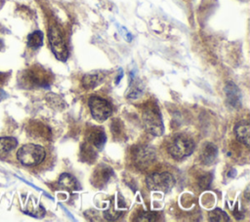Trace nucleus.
Segmentation results:
<instances>
[{"mask_svg": "<svg viewBox=\"0 0 250 222\" xmlns=\"http://www.w3.org/2000/svg\"><path fill=\"white\" fill-rule=\"evenodd\" d=\"M102 78H103V75L98 71L87 73L82 78V85L86 89L94 88L95 86H97L101 82Z\"/></svg>", "mask_w": 250, "mask_h": 222, "instance_id": "2eb2a0df", "label": "nucleus"}, {"mask_svg": "<svg viewBox=\"0 0 250 222\" xmlns=\"http://www.w3.org/2000/svg\"><path fill=\"white\" fill-rule=\"evenodd\" d=\"M104 215L105 217V219L107 220H110V221H113V220H116L118 219L121 215H122V212L117 210V209H114L113 206H111L110 208H108L107 210H105L104 212Z\"/></svg>", "mask_w": 250, "mask_h": 222, "instance_id": "aec40b11", "label": "nucleus"}, {"mask_svg": "<svg viewBox=\"0 0 250 222\" xmlns=\"http://www.w3.org/2000/svg\"><path fill=\"white\" fill-rule=\"evenodd\" d=\"M46 157L45 149L37 144H25L17 152L18 160L24 166H36Z\"/></svg>", "mask_w": 250, "mask_h": 222, "instance_id": "f257e3e1", "label": "nucleus"}, {"mask_svg": "<svg viewBox=\"0 0 250 222\" xmlns=\"http://www.w3.org/2000/svg\"><path fill=\"white\" fill-rule=\"evenodd\" d=\"M59 186L68 192H73L79 189L77 180L68 173H62L59 178Z\"/></svg>", "mask_w": 250, "mask_h": 222, "instance_id": "4468645a", "label": "nucleus"}, {"mask_svg": "<svg viewBox=\"0 0 250 222\" xmlns=\"http://www.w3.org/2000/svg\"><path fill=\"white\" fill-rule=\"evenodd\" d=\"M158 219V214L153 211H141L134 221H142V222H154Z\"/></svg>", "mask_w": 250, "mask_h": 222, "instance_id": "6ab92c4d", "label": "nucleus"}, {"mask_svg": "<svg viewBox=\"0 0 250 222\" xmlns=\"http://www.w3.org/2000/svg\"><path fill=\"white\" fill-rule=\"evenodd\" d=\"M225 91L228 105L232 108H239L241 106V94L238 87L233 82H228Z\"/></svg>", "mask_w": 250, "mask_h": 222, "instance_id": "9b49d317", "label": "nucleus"}, {"mask_svg": "<svg viewBox=\"0 0 250 222\" xmlns=\"http://www.w3.org/2000/svg\"><path fill=\"white\" fill-rule=\"evenodd\" d=\"M49 43L55 57L62 62H65L68 58V49L61 29L57 25H51L48 31Z\"/></svg>", "mask_w": 250, "mask_h": 222, "instance_id": "20e7f679", "label": "nucleus"}, {"mask_svg": "<svg viewBox=\"0 0 250 222\" xmlns=\"http://www.w3.org/2000/svg\"><path fill=\"white\" fill-rule=\"evenodd\" d=\"M5 98H7L6 93H5L3 90H0V101H1V100H4Z\"/></svg>", "mask_w": 250, "mask_h": 222, "instance_id": "5701e85b", "label": "nucleus"}, {"mask_svg": "<svg viewBox=\"0 0 250 222\" xmlns=\"http://www.w3.org/2000/svg\"><path fill=\"white\" fill-rule=\"evenodd\" d=\"M2 75H3V74H2V73H0V78H1V76H2Z\"/></svg>", "mask_w": 250, "mask_h": 222, "instance_id": "393cba45", "label": "nucleus"}, {"mask_svg": "<svg viewBox=\"0 0 250 222\" xmlns=\"http://www.w3.org/2000/svg\"><path fill=\"white\" fill-rule=\"evenodd\" d=\"M209 220L212 222H225L229 221V215L222 209L216 208L209 213Z\"/></svg>", "mask_w": 250, "mask_h": 222, "instance_id": "a211bd4d", "label": "nucleus"}, {"mask_svg": "<svg viewBox=\"0 0 250 222\" xmlns=\"http://www.w3.org/2000/svg\"><path fill=\"white\" fill-rule=\"evenodd\" d=\"M146 184L149 190L166 193L174 187L175 179L169 172H154L146 177Z\"/></svg>", "mask_w": 250, "mask_h": 222, "instance_id": "39448f33", "label": "nucleus"}, {"mask_svg": "<svg viewBox=\"0 0 250 222\" xmlns=\"http://www.w3.org/2000/svg\"><path fill=\"white\" fill-rule=\"evenodd\" d=\"M43 33L40 30H35L27 36V46L32 49H37L43 44Z\"/></svg>", "mask_w": 250, "mask_h": 222, "instance_id": "f3484780", "label": "nucleus"}, {"mask_svg": "<svg viewBox=\"0 0 250 222\" xmlns=\"http://www.w3.org/2000/svg\"><path fill=\"white\" fill-rule=\"evenodd\" d=\"M91 114L97 121H104L109 117L112 112V107L110 103L99 96H92L88 102Z\"/></svg>", "mask_w": 250, "mask_h": 222, "instance_id": "423d86ee", "label": "nucleus"}, {"mask_svg": "<svg viewBox=\"0 0 250 222\" xmlns=\"http://www.w3.org/2000/svg\"><path fill=\"white\" fill-rule=\"evenodd\" d=\"M211 181H212V176H211L209 173H207V174H205V175H203V176H201V177L199 178L198 185H199L202 189H206V188H208V186L210 185Z\"/></svg>", "mask_w": 250, "mask_h": 222, "instance_id": "4be33fe9", "label": "nucleus"}, {"mask_svg": "<svg viewBox=\"0 0 250 222\" xmlns=\"http://www.w3.org/2000/svg\"><path fill=\"white\" fill-rule=\"evenodd\" d=\"M111 131H112L113 135H116L117 137H119L123 133V128H122L121 122H119L117 119H114L111 124Z\"/></svg>", "mask_w": 250, "mask_h": 222, "instance_id": "412c9836", "label": "nucleus"}, {"mask_svg": "<svg viewBox=\"0 0 250 222\" xmlns=\"http://www.w3.org/2000/svg\"><path fill=\"white\" fill-rule=\"evenodd\" d=\"M106 140L104 131L101 127H92L86 133V144L94 148L96 151L103 149Z\"/></svg>", "mask_w": 250, "mask_h": 222, "instance_id": "6e6552de", "label": "nucleus"}, {"mask_svg": "<svg viewBox=\"0 0 250 222\" xmlns=\"http://www.w3.org/2000/svg\"><path fill=\"white\" fill-rule=\"evenodd\" d=\"M133 162L139 169H147L156 159L155 151L149 146H139L132 153Z\"/></svg>", "mask_w": 250, "mask_h": 222, "instance_id": "0eeeda50", "label": "nucleus"}, {"mask_svg": "<svg viewBox=\"0 0 250 222\" xmlns=\"http://www.w3.org/2000/svg\"><path fill=\"white\" fill-rule=\"evenodd\" d=\"M18 145V141L13 137H0V156L5 155Z\"/></svg>", "mask_w": 250, "mask_h": 222, "instance_id": "dca6fc26", "label": "nucleus"}, {"mask_svg": "<svg viewBox=\"0 0 250 222\" xmlns=\"http://www.w3.org/2000/svg\"><path fill=\"white\" fill-rule=\"evenodd\" d=\"M3 47H4V42L0 39V51L3 49Z\"/></svg>", "mask_w": 250, "mask_h": 222, "instance_id": "b1692460", "label": "nucleus"}, {"mask_svg": "<svg viewBox=\"0 0 250 222\" xmlns=\"http://www.w3.org/2000/svg\"><path fill=\"white\" fill-rule=\"evenodd\" d=\"M249 132L250 126L248 121H240L236 123L234 126V133L237 140H239L246 147H249Z\"/></svg>", "mask_w": 250, "mask_h": 222, "instance_id": "ddd939ff", "label": "nucleus"}, {"mask_svg": "<svg viewBox=\"0 0 250 222\" xmlns=\"http://www.w3.org/2000/svg\"><path fill=\"white\" fill-rule=\"evenodd\" d=\"M112 174H113V171L110 167L104 164L100 165L96 168V170L93 173L92 182L96 187H102L103 185L108 182Z\"/></svg>", "mask_w": 250, "mask_h": 222, "instance_id": "9d476101", "label": "nucleus"}, {"mask_svg": "<svg viewBox=\"0 0 250 222\" xmlns=\"http://www.w3.org/2000/svg\"><path fill=\"white\" fill-rule=\"evenodd\" d=\"M27 81L34 86H48L50 83V76L42 68H31L26 72Z\"/></svg>", "mask_w": 250, "mask_h": 222, "instance_id": "1a4fd4ad", "label": "nucleus"}, {"mask_svg": "<svg viewBox=\"0 0 250 222\" xmlns=\"http://www.w3.org/2000/svg\"><path fill=\"white\" fill-rule=\"evenodd\" d=\"M218 155L217 147L212 143H205L200 152V160L205 165H210L214 162Z\"/></svg>", "mask_w": 250, "mask_h": 222, "instance_id": "f8f14e48", "label": "nucleus"}, {"mask_svg": "<svg viewBox=\"0 0 250 222\" xmlns=\"http://www.w3.org/2000/svg\"><path fill=\"white\" fill-rule=\"evenodd\" d=\"M143 122L147 130L153 136H160L164 131L162 117L156 105L147 104L143 110Z\"/></svg>", "mask_w": 250, "mask_h": 222, "instance_id": "f03ea898", "label": "nucleus"}, {"mask_svg": "<svg viewBox=\"0 0 250 222\" xmlns=\"http://www.w3.org/2000/svg\"><path fill=\"white\" fill-rule=\"evenodd\" d=\"M194 150L193 141L185 135L174 137L167 147L169 155L176 160H181L192 154Z\"/></svg>", "mask_w": 250, "mask_h": 222, "instance_id": "7ed1b4c3", "label": "nucleus"}]
</instances>
